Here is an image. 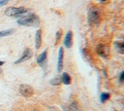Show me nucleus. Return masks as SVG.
Returning <instances> with one entry per match:
<instances>
[{"label":"nucleus","instance_id":"nucleus-1","mask_svg":"<svg viewBox=\"0 0 124 111\" xmlns=\"http://www.w3.org/2000/svg\"><path fill=\"white\" fill-rule=\"evenodd\" d=\"M40 20L35 14H29L27 16H23L17 19V23L20 25H27V26H37Z\"/></svg>","mask_w":124,"mask_h":111},{"label":"nucleus","instance_id":"nucleus-2","mask_svg":"<svg viewBox=\"0 0 124 111\" xmlns=\"http://www.w3.org/2000/svg\"><path fill=\"white\" fill-rule=\"evenodd\" d=\"M27 12H28V9H26L24 7H19V8L9 7L8 9L5 10L4 14L9 17H21L23 14H25Z\"/></svg>","mask_w":124,"mask_h":111},{"label":"nucleus","instance_id":"nucleus-3","mask_svg":"<svg viewBox=\"0 0 124 111\" xmlns=\"http://www.w3.org/2000/svg\"><path fill=\"white\" fill-rule=\"evenodd\" d=\"M100 12L97 7H92L88 11V21L90 24H96L99 22Z\"/></svg>","mask_w":124,"mask_h":111},{"label":"nucleus","instance_id":"nucleus-4","mask_svg":"<svg viewBox=\"0 0 124 111\" xmlns=\"http://www.w3.org/2000/svg\"><path fill=\"white\" fill-rule=\"evenodd\" d=\"M18 92H19V93H20L21 95L26 96V97L31 96V95L34 93L33 88H32L31 86L27 85V84H22V85H20V86H19V89H18Z\"/></svg>","mask_w":124,"mask_h":111},{"label":"nucleus","instance_id":"nucleus-5","mask_svg":"<svg viewBox=\"0 0 124 111\" xmlns=\"http://www.w3.org/2000/svg\"><path fill=\"white\" fill-rule=\"evenodd\" d=\"M31 56H32V52H31V50H30V49H26V50L23 52V54H22V56H20V58H18L16 61H15V63L17 64V63H20V62H22V61L28 60L29 58H31Z\"/></svg>","mask_w":124,"mask_h":111},{"label":"nucleus","instance_id":"nucleus-6","mask_svg":"<svg viewBox=\"0 0 124 111\" xmlns=\"http://www.w3.org/2000/svg\"><path fill=\"white\" fill-rule=\"evenodd\" d=\"M63 56H64V49L61 47L58 51V62H57V71H62L63 68Z\"/></svg>","mask_w":124,"mask_h":111},{"label":"nucleus","instance_id":"nucleus-7","mask_svg":"<svg viewBox=\"0 0 124 111\" xmlns=\"http://www.w3.org/2000/svg\"><path fill=\"white\" fill-rule=\"evenodd\" d=\"M72 44H73V32L68 31L64 38V45L66 48H71Z\"/></svg>","mask_w":124,"mask_h":111},{"label":"nucleus","instance_id":"nucleus-8","mask_svg":"<svg viewBox=\"0 0 124 111\" xmlns=\"http://www.w3.org/2000/svg\"><path fill=\"white\" fill-rule=\"evenodd\" d=\"M41 45H42V31L39 29L35 35V47H36V49H39L41 47Z\"/></svg>","mask_w":124,"mask_h":111},{"label":"nucleus","instance_id":"nucleus-9","mask_svg":"<svg viewBox=\"0 0 124 111\" xmlns=\"http://www.w3.org/2000/svg\"><path fill=\"white\" fill-rule=\"evenodd\" d=\"M46 55H47V51H44V52L38 56V58H37V62H38L40 65H43L44 62L46 61Z\"/></svg>","mask_w":124,"mask_h":111},{"label":"nucleus","instance_id":"nucleus-10","mask_svg":"<svg viewBox=\"0 0 124 111\" xmlns=\"http://www.w3.org/2000/svg\"><path fill=\"white\" fill-rule=\"evenodd\" d=\"M61 81H62L65 85H69V84H71V77H70V75H69L68 73L64 72V73L62 74Z\"/></svg>","mask_w":124,"mask_h":111},{"label":"nucleus","instance_id":"nucleus-11","mask_svg":"<svg viewBox=\"0 0 124 111\" xmlns=\"http://www.w3.org/2000/svg\"><path fill=\"white\" fill-rule=\"evenodd\" d=\"M14 29H8V30H3V31H0V37H5V36H8V35H11L14 33Z\"/></svg>","mask_w":124,"mask_h":111},{"label":"nucleus","instance_id":"nucleus-12","mask_svg":"<svg viewBox=\"0 0 124 111\" xmlns=\"http://www.w3.org/2000/svg\"><path fill=\"white\" fill-rule=\"evenodd\" d=\"M61 82H62V81H61V77H55V78H52V79L49 81V83H50L51 85H55V86L60 85Z\"/></svg>","mask_w":124,"mask_h":111},{"label":"nucleus","instance_id":"nucleus-13","mask_svg":"<svg viewBox=\"0 0 124 111\" xmlns=\"http://www.w3.org/2000/svg\"><path fill=\"white\" fill-rule=\"evenodd\" d=\"M109 96H110L109 93H108V92H102V93H101V96H100L101 102H105L107 99L109 98Z\"/></svg>","mask_w":124,"mask_h":111},{"label":"nucleus","instance_id":"nucleus-14","mask_svg":"<svg viewBox=\"0 0 124 111\" xmlns=\"http://www.w3.org/2000/svg\"><path fill=\"white\" fill-rule=\"evenodd\" d=\"M116 47H117V49H118V52L120 53V54H123V49H124V44L122 43V42H116Z\"/></svg>","mask_w":124,"mask_h":111},{"label":"nucleus","instance_id":"nucleus-15","mask_svg":"<svg viewBox=\"0 0 124 111\" xmlns=\"http://www.w3.org/2000/svg\"><path fill=\"white\" fill-rule=\"evenodd\" d=\"M104 50H105V48H104L103 46H98V48H97V53H98L99 55H101L102 56H106V54L104 53Z\"/></svg>","mask_w":124,"mask_h":111},{"label":"nucleus","instance_id":"nucleus-16","mask_svg":"<svg viewBox=\"0 0 124 111\" xmlns=\"http://www.w3.org/2000/svg\"><path fill=\"white\" fill-rule=\"evenodd\" d=\"M61 35H62V30H61V29H59V30L56 32V34H55V40H56V41H55V44H57V43L59 42Z\"/></svg>","mask_w":124,"mask_h":111},{"label":"nucleus","instance_id":"nucleus-17","mask_svg":"<svg viewBox=\"0 0 124 111\" xmlns=\"http://www.w3.org/2000/svg\"><path fill=\"white\" fill-rule=\"evenodd\" d=\"M69 107H70L71 109H73L74 111H78V106H77V103H76V102H72Z\"/></svg>","mask_w":124,"mask_h":111},{"label":"nucleus","instance_id":"nucleus-18","mask_svg":"<svg viewBox=\"0 0 124 111\" xmlns=\"http://www.w3.org/2000/svg\"><path fill=\"white\" fill-rule=\"evenodd\" d=\"M123 80H124V71H122V72L120 73V76H119V82L122 83Z\"/></svg>","mask_w":124,"mask_h":111},{"label":"nucleus","instance_id":"nucleus-19","mask_svg":"<svg viewBox=\"0 0 124 111\" xmlns=\"http://www.w3.org/2000/svg\"><path fill=\"white\" fill-rule=\"evenodd\" d=\"M9 1H10V0H0V7H2V6H4V5H6Z\"/></svg>","mask_w":124,"mask_h":111},{"label":"nucleus","instance_id":"nucleus-20","mask_svg":"<svg viewBox=\"0 0 124 111\" xmlns=\"http://www.w3.org/2000/svg\"><path fill=\"white\" fill-rule=\"evenodd\" d=\"M3 64H4V61H2V60H0V66H1V65H3Z\"/></svg>","mask_w":124,"mask_h":111},{"label":"nucleus","instance_id":"nucleus-21","mask_svg":"<svg viewBox=\"0 0 124 111\" xmlns=\"http://www.w3.org/2000/svg\"><path fill=\"white\" fill-rule=\"evenodd\" d=\"M101 1H103V2H104V1H107V0H101Z\"/></svg>","mask_w":124,"mask_h":111}]
</instances>
